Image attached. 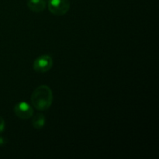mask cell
I'll use <instances>...</instances> for the list:
<instances>
[{
    "label": "cell",
    "mask_w": 159,
    "mask_h": 159,
    "mask_svg": "<svg viewBox=\"0 0 159 159\" xmlns=\"http://www.w3.org/2000/svg\"><path fill=\"white\" fill-rule=\"evenodd\" d=\"M4 138H0V144H4Z\"/></svg>",
    "instance_id": "obj_8"
},
{
    "label": "cell",
    "mask_w": 159,
    "mask_h": 159,
    "mask_svg": "<svg viewBox=\"0 0 159 159\" xmlns=\"http://www.w3.org/2000/svg\"><path fill=\"white\" fill-rule=\"evenodd\" d=\"M45 124V116L42 113H37L34 116L32 125L35 129H41Z\"/></svg>",
    "instance_id": "obj_6"
},
{
    "label": "cell",
    "mask_w": 159,
    "mask_h": 159,
    "mask_svg": "<svg viewBox=\"0 0 159 159\" xmlns=\"http://www.w3.org/2000/svg\"><path fill=\"white\" fill-rule=\"evenodd\" d=\"M48 9L55 16H63L68 12L70 9L69 0H49Z\"/></svg>",
    "instance_id": "obj_2"
},
{
    "label": "cell",
    "mask_w": 159,
    "mask_h": 159,
    "mask_svg": "<svg viewBox=\"0 0 159 159\" xmlns=\"http://www.w3.org/2000/svg\"><path fill=\"white\" fill-rule=\"evenodd\" d=\"M27 6L32 12H41L46 8L44 0H28Z\"/></svg>",
    "instance_id": "obj_5"
},
{
    "label": "cell",
    "mask_w": 159,
    "mask_h": 159,
    "mask_svg": "<svg viewBox=\"0 0 159 159\" xmlns=\"http://www.w3.org/2000/svg\"><path fill=\"white\" fill-rule=\"evenodd\" d=\"M52 57L50 55L45 54V55H41L35 59L33 65V68L35 71L38 73H44L49 71L53 66Z\"/></svg>",
    "instance_id": "obj_3"
},
{
    "label": "cell",
    "mask_w": 159,
    "mask_h": 159,
    "mask_svg": "<svg viewBox=\"0 0 159 159\" xmlns=\"http://www.w3.org/2000/svg\"><path fill=\"white\" fill-rule=\"evenodd\" d=\"M5 127H6V124H5L4 119L2 116H0V134L4 131Z\"/></svg>",
    "instance_id": "obj_7"
},
{
    "label": "cell",
    "mask_w": 159,
    "mask_h": 159,
    "mask_svg": "<svg viewBox=\"0 0 159 159\" xmlns=\"http://www.w3.org/2000/svg\"><path fill=\"white\" fill-rule=\"evenodd\" d=\"M53 102V93L50 87L42 85L34 89L31 95V102L37 110H46Z\"/></svg>",
    "instance_id": "obj_1"
},
{
    "label": "cell",
    "mask_w": 159,
    "mask_h": 159,
    "mask_svg": "<svg viewBox=\"0 0 159 159\" xmlns=\"http://www.w3.org/2000/svg\"><path fill=\"white\" fill-rule=\"evenodd\" d=\"M14 113L20 119L27 120L33 116L34 110L27 102H20L14 107Z\"/></svg>",
    "instance_id": "obj_4"
}]
</instances>
